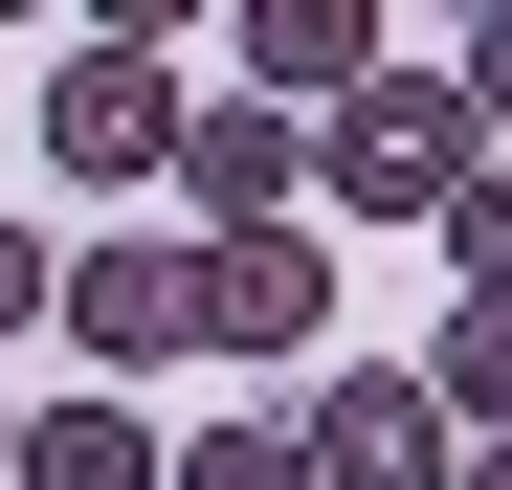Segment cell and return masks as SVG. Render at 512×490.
<instances>
[{
  "label": "cell",
  "instance_id": "obj_8",
  "mask_svg": "<svg viewBox=\"0 0 512 490\" xmlns=\"http://www.w3.org/2000/svg\"><path fill=\"white\" fill-rule=\"evenodd\" d=\"M156 468H179V446H156L134 401H45V424L0 446V490H156Z\"/></svg>",
  "mask_w": 512,
  "mask_h": 490
},
{
  "label": "cell",
  "instance_id": "obj_9",
  "mask_svg": "<svg viewBox=\"0 0 512 490\" xmlns=\"http://www.w3.org/2000/svg\"><path fill=\"white\" fill-rule=\"evenodd\" d=\"M401 379L446 401V446H512V290H468V312H446V335H423Z\"/></svg>",
  "mask_w": 512,
  "mask_h": 490
},
{
  "label": "cell",
  "instance_id": "obj_5",
  "mask_svg": "<svg viewBox=\"0 0 512 490\" xmlns=\"http://www.w3.org/2000/svg\"><path fill=\"white\" fill-rule=\"evenodd\" d=\"M156 179L201 201V245H245V223H290V201H312V134H290V112H245V90H179V156H156Z\"/></svg>",
  "mask_w": 512,
  "mask_h": 490
},
{
  "label": "cell",
  "instance_id": "obj_13",
  "mask_svg": "<svg viewBox=\"0 0 512 490\" xmlns=\"http://www.w3.org/2000/svg\"><path fill=\"white\" fill-rule=\"evenodd\" d=\"M45 290H67V245H23V223H0V335H45Z\"/></svg>",
  "mask_w": 512,
  "mask_h": 490
},
{
  "label": "cell",
  "instance_id": "obj_2",
  "mask_svg": "<svg viewBox=\"0 0 512 490\" xmlns=\"http://www.w3.org/2000/svg\"><path fill=\"white\" fill-rule=\"evenodd\" d=\"M67 357H90V401H134L156 357H201V245H67Z\"/></svg>",
  "mask_w": 512,
  "mask_h": 490
},
{
  "label": "cell",
  "instance_id": "obj_3",
  "mask_svg": "<svg viewBox=\"0 0 512 490\" xmlns=\"http://www.w3.org/2000/svg\"><path fill=\"white\" fill-rule=\"evenodd\" d=\"M45 156H67V179H112V201L179 156V67H156V23H90V45L45 67Z\"/></svg>",
  "mask_w": 512,
  "mask_h": 490
},
{
  "label": "cell",
  "instance_id": "obj_15",
  "mask_svg": "<svg viewBox=\"0 0 512 490\" xmlns=\"http://www.w3.org/2000/svg\"><path fill=\"white\" fill-rule=\"evenodd\" d=\"M0 446H23V424H0Z\"/></svg>",
  "mask_w": 512,
  "mask_h": 490
},
{
  "label": "cell",
  "instance_id": "obj_6",
  "mask_svg": "<svg viewBox=\"0 0 512 490\" xmlns=\"http://www.w3.org/2000/svg\"><path fill=\"white\" fill-rule=\"evenodd\" d=\"M312 335H334V245H312V223L201 245V357H312Z\"/></svg>",
  "mask_w": 512,
  "mask_h": 490
},
{
  "label": "cell",
  "instance_id": "obj_11",
  "mask_svg": "<svg viewBox=\"0 0 512 490\" xmlns=\"http://www.w3.org/2000/svg\"><path fill=\"white\" fill-rule=\"evenodd\" d=\"M446 268H468V290H512V156H490V179L446 201Z\"/></svg>",
  "mask_w": 512,
  "mask_h": 490
},
{
  "label": "cell",
  "instance_id": "obj_12",
  "mask_svg": "<svg viewBox=\"0 0 512 490\" xmlns=\"http://www.w3.org/2000/svg\"><path fill=\"white\" fill-rule=\"evenodd\" d=\"M446 90H468V134H490V156H512V0H490V23H468V45H446Z\"/></svg>",
  "mask_w": 512,
  "mask_h": 490
},
{
  "label": "cell",
  "instance_id": "obj_7",
  "mask_svg": "<svg viewBox=\"0 0 512 490\" xmlns=\"http://www.w3.org/2000/svg\"><path fill=\"white\" fill-rule=\"evenodd\" d=\"M379 90V0H245V112H357Z\"/></svg>",
  "mask_w": 512,
  "mask_h": 490
},
{
  "label": "cell",
  "instance_id": "obj_1",
  "mask_svg": "<svg viewBox=\"0 0 512 490\" xmlns=\"http://www.w3.org/2000/svg\"><path fill=\"white\" fill-rule=\"evenodd\" d=\"M312 179H334V223H446V201L490 179V134H468L446 67H379L357 112H312Z\"/></svg>",
  "mask_w": 512,
  "mask_h": 490
},
{
  "label": "cell",
  "instance_id": "obj_4",
  "mask_svg": "<svg viewBox=\"0 0 512 490\" xmlns=\"http://www.w3.org/2000/svg\"><path fill=\"white\" fill-rule=\"evenodd\" d=\"M290 446H312V490H446V468H468V446H446V401H423L401 357H334V401H312Z\"/></svg>",
  "mask_w": 512,
  "mask_h": 490
},
{
  "label": "cell",
  "instance_id": "obj_14",
  "mask_svg": "<svg viewBox=\"0 0 512 490\" xmlns=\"http://www.w3.org/2000/svg\"><path fill=\"white\" fill-rule=\"evenodd\" d=\"M446 490H512V446H468V468H446Z\"/></svg>",
  "mask_w": 512,
  "mask_h": 490
},
{
  "label": "cell",
  "instance_id": "obj_10",
  "mask_svg": "<svg viewBox=\"0 0 512 490\" xmlns=\"http://www.w3.org/2000/svg\"><path fill=\"white\" fill-rule=\"evenodd\" d=\"M156 490H312V446H290V424H201Z\"/></svg>",
  "mask_w": 512,
  "mask_h": 490
}]
</instances>
